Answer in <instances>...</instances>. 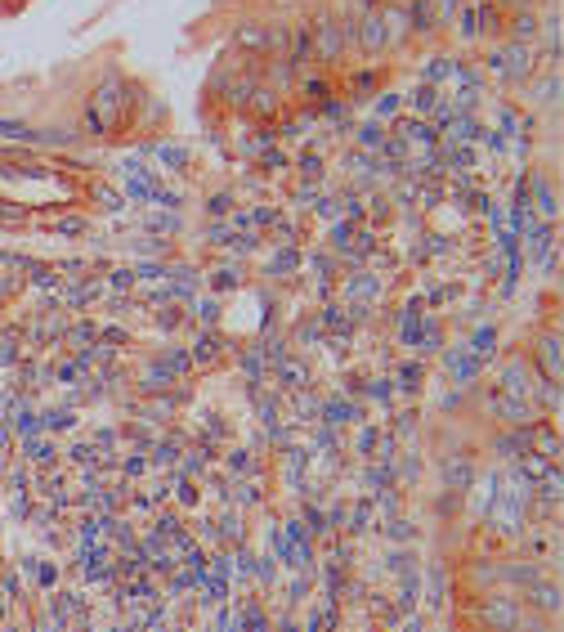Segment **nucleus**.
I'll return each mask as SVG.
<instances>
[{
    "mask_svg": "<svg viewBox=\"0 0 564 632\" xmlns=\"http://www.w3.org/2000/svg\"><path fill=\"white\" fill-rule=\"evenodd\" d=\"M243 103H247V113H252V118H265V122H274V118H278V103H283V94H278L274 85L256 81V85L247 90V99H243Z\"/></svg>",
    "mask_w": 564,
    "mask_h": 632,
    "instance_id": "nucleus-8",
    "label": "nucleus"
},
{
    "mask_svg": "<svg viewBox=\"0 0 564 632\" xmlns=\"http://www.w3.org/2000/svg\"><path fill=\"white\" fill-rule=\"evenodd\" d=\"M381 28H386V50H403L412 41V19L403 6H381Z\"/></svg>",
    "mask_w": 564,
    "mask_h": 632,
    "instance_id": "nucleus-6",
    "label": "nucleus"
},
{
    "mask_svg": "<svg viewBox=\"0 0 564 632\" xmlns=\"http://www.w3.org/2000/svg\"><path fill=\"white\" fill-rule=\"evenodd\" d=\"M309 45H314V63L336 68L350 59V14L341 6H318L309 19Z\"/></svg>",
    "mask_w": 564,
    "mask_h": 632,
    "instance_id": "nucleus-2",
    "label": "nucleus"
},
{
    "mask_svg": "<svg viewBox=\"0 0 564 632\" xmlns=\"http://www.w3.org/2000/svg\"><path fill=\"white\" fill-rule=\"evenodd\" d=\"M122 118H126V81L122 72H103L99 85L85 94V109H81V122L90 135L107 140L122 131Z\"/></svg>",
    "mask_w": 564,
    "mask_h": 632,
    "instance_id": "nucleus-1",
    "label": "nucleus"
},
{
    "mask_svg": "<svg viewBox=\"0 0 564 632\" xmlns=\"http://www.w3.org/2000/svg\"><path fill=\"white\" fill-rule=\"evenodd\" d=\"M493 6H498V10H529L533 0H493Z\"/></svg>",
    "mask_w": 564,
    "mask_h": 632,
    "instance_id": "nucleus-9",
    "label": "nucleus"
},
{
    "mask_svg": "<svg viewBox=\"0 0 564 632\" xmlns=\"http://www.w3.org/2000/svg\"><path fill=\"white\" fill-rule=\"evenodd\" d=\"M533 63H537V54H533V45H524V41H498L493 45V54H489V68L506 81V85H524L529 77H533Z\"/></svg>",
    "mask_w": 564,
    "mask_h": 632,
    "instance_id": "nucleus-4",
    "label": "nucleus"
},
{
    "mask_svg": "<svg viewBox=\"0 0 564 632\" xmlns=\"http://www.w3.org/2000/svg\"><path fill=\"white\" fill-rule=\"evenodd\" d=\"M520 601H524V610H533V614H542V619H560V579H555V574L533 579V583L520 592Z\"/></svg>",
    "mask_w": 564,
    "mask_h": 632,
    "instance_id": "nucleus-5",
    "label": "nucleus"
},
{
    "mask_svg": "<svg viewBox=\"0 0 564 632\" xmlns=\"http://www.w3.org/2000/svg\"><path fill=\"white\" fill-rule=\"evenodd\" d=\"M368 6H377V10H381V6H408V0H368Z\"/></svg>",
    "mask_w": 564,
    "mask_h": 632,
    "instance_id": "nucleus-10",
    "label": "nucleus"
},
{
    "mask_svg": "<svg viewBox=\"0 0 564 632\" xmlns=\"http://www.w3.org/2000/svg\"><path fill=\"white\" fill-rule=\"evenodd\" d=\"M471 614H475V628L480 632H524L529 623H533V610H524V601L515 597V592H484L475 605H471Z\"/></svg>",
    "mask_w": 564,
    "mask_h": 632,
    "instance_id": "nucleus-3",
    "label": "nucleus"
},
{
    "mask_svg": "<svg viewBox=\"0 0 564 632\" xmlns=\"http://www.w3.org/2000/svg\"><path fill=\"white\" fill-rule=\"evenodd\" d=\"M475 632H480V628H475Z\"/></svg>",
    "mask_w": 564,
    "mask_h": 632,
    "instance_id": "nucleus-11",
    "label": "nucleus"
},
{
    "mask_svg": "<svg viewBox=\"0 0 564 632\" xmlns=\"http://www.w3.org/2000/svg\"><path fill=\"white\" fill-rule=\"evenodd\" d=\"M533 364L551 386H560V333H542L533 342Z\"/></svg>",
    "mask_w": 564,
    "mask_h": 632,
    "instance_id": "nucleus-7",
    "label": "nucleus"
}]
</instances>
